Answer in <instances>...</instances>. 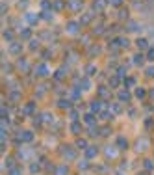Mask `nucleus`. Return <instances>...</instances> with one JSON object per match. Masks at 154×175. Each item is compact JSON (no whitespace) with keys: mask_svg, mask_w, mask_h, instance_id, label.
Segmentation results:
<instances>
[{"mask_svg":"<svg viewBox=\"0 0 154 175\" xmlns=\"http://www.w3.org/2000/svg\"><path fill=\"white\" fill-rule=\"evenodd\" d=\"M65 77H67V69L65 67H60V69L54 73V78H56V80H63Z\"/></svg>","mask_w":154,"mask_h":175,"instance_id":"4468645a","label":"nucleus"},{"mask_svg":"<svg viewBox=\"0 0 154 175\" xmlns=\"http://www.w3.org/2000/svg\"><path fill=\"white\" fill-rule=\"evenodd\" d=\"M9 175H21V170H19V168H13V170H9Z\"/></svg>","mask_w":154,"mask_h":175,"instance_id":"5fc2aeb1","label":"nucleus"},{"mask_svg":"<svg viewBox=\"0 0 154 175\" xmlns=\"http://www.w3.org/2000/svg\"><path fill=\"white\" fill-rule=\"evenodd\" d=\"M98 95H100V97H104V99H110V88L98 86Z\"/></svg>","mask_w":154,"mask_h":175,"instance_id":"5701e85b","label":"nucleus"},{"mask_svg":"<svg viewBox=\"0 0 154 175\" xmlns=\"http://www.w3.org/2000/svg\"><path fill=\"white\" fill-rule=\"evenodd\" d=\"M28 170H30V173H37V172H39V170H41V168H39V164H37V162H32Z\"/></svg>","mask_w":154,"mask_h":175,"instance_id":"ea45409f","label":"nucleus"},{"mask_svg":"<svg viewBox=\"0 0 154 175\" xmlns=\"http://www.w3.org/2000/svg\"><path fill=\"white\" fill-rule=\"evenodd\" d=\"M58 106H60L61 110H67V108L73 106V101H71V99H60V101H58Z\"/></svg>","mask_w":154,"mask_h":175,"instance_id":"f8f14e48","label":"nucleus"},{"mask_svg":"<svg viewBox=\"0 0 154 175\" xmlns=\"http://www.w3.org/2000/svg\"><path fill=\"white\" fill-rule=\"evenodd\" d=\"M9 99H11V102H17L19 99H21V93H19V91H11V93H9Z\"/></svg>","mask_w":154,"mask_h":175,"instance_id":"c9c22d12","label":"nucleus"},{"mask_svg":"<svg viewBox=\"0 0 154 175\" xmlns=\"http://www.w3.org/2000/svg\"><path fill=\"white\" fill-rule=\"evenodd\" d=\"M71 132H73V134H80V132H82L80 121H73V123H71Z\"/></svg>","mask_w":154,"mask_h":175,"instance_id":"f3484780","label":"nucleus"},{"mask_svg":"<svg viewBox=\"0 0 154 175\" xmlns=\"http://www.w3.org/2000/svg\"><path fill=\"white\" fill-rule=\"evenodd\" d=\"M110 4H113V6H121L123 4V0H108Z\"/></svg>","mask_w":154,"mask_h":175,"instance_id":"4d7b16f0","label":"nucleus"},{"mask_svg":"<svg viewBox=\"0 0 154 175\" xmlns=\"http://www.w3.org/2000/svg\"><path fill=\"white\" fill-rule=\"evenodd\" d=\"M80 97H82V90L78 86H74L73 90H71V95H69V99L73 102H76V101H80Z\"/></svg>","mask_w":154,"mask_h":175,"instance_id":"7ed1b4c3","label":"nucleus"},{"mask_svg":"<svg viewBox=\"0 0 154 175\" xmlns=\"http://www.w3.org/2000/svg\"><path fill=\"white\" fill-rule=\"evenodd\" d=\"M41 119H43V123H50V121H52V114H50V112H43Z\"/></svg>","mask_w":154,"mask_h":175,"instance_id":"2f4dec72","label":"nucleus"},{"mask_svg":"<svg viewBox=\"0 0 154 175\" xmlns=\"http://www.w3.org/2000/svg\"><path fill=\"white\" fill-rule=\"evenodd\" d=\"M143 166H145V170H147V172H152V170H154V162L151 160V158H145V160H143Z\"/></svg>","mask_w":154,"mask_h":175,"instance_id":"cd10ccee","label":"nucleus"},{"mask_svg":"<svg viewBox=\"0 0 154 175\" xmlns=\"http://www.w3.org/2000/svg\"><path fill=\"white\" fill-rule=\"evenodd\" d=\"M124 86H126V88L136 86V78H134V77H126V78H124Z\"/></svg>","mask_w":154,"mask_h":175,"instance_id":"7c9ffc66","label":"nucleus"},{"mask_svg":"<svg viewBox=\"0 0 154 175\" xmlns=\"http://www.w3.org/2000/svg\"><path fill=\"white\" fill-rule=\"evenodd\" d=\"M149 95H151V97L154 99V88H152V90H151V93H149Z\"/></svg>","mask_w":154,"mask_h":175,"instance_id":"052dcab7","label":"nucleus"},{"mask_svg":"<svg viewBox=\"0 0 154 175\" xmlns=\"http://www.w3.org/2000/svg\"><path fill=\"white\" fill-rule=\"evenodd\" d=\"M136 97H137V99H145V97H147V93H145V90H141V88H137V90H136Z\"/></svg>","mask_w":154,"mask_h":175,"instance_id":"37998d69","label":"nucleus"},{"mask_svg":"<svg viewBox=\"0 0 154 175\" xmlns=\"http://www.w3.org/2000/svg\"><path fill=\"white\" fill-rule=\"evenodd\" d=\"M145 58H147V56H143V54H139V52H137L136 56H134V63H136V65H143Z\"/></svg>","mask_w":154,"mask_h":175,"instance_id":"bb28decb","label":"nucleus"},{"mask_svg":"<svg viewBox=\"0 0 154 175\" xmlns=\"http://www.w3.org/2000/svg\"><path fill=\"white\" fill-rule=\"evenodd\" d=\"M6 168L7 170H13V168H17V166H15V158H7V160H6Z\"/></svg>","mask_w":154,"mask_h":175,"instance_id":"e433bc0d","label":"nucleus"},{"mask_svg":"<svg viewBox=\"0 0 154 175\" xmlns=\"http://www.w3.org/2000/svg\"><path fill=\"white\" fill-rule=\"evenodd\" d=\"M37 75L39 77H48V65H46V63H41V65L37 67Z\"/></svg>","mask_w":154,"mask_h":175,"instance_id":"2eb2a0df","label":"nucleus"},{"mask_svg":"<svg viewBox=\"0 0 154 175\" xmlns=\"http://www.w3.org/2000/svg\"><path fill=\"white\" fill-rule=\"evenodd\" d=\"M98 117H100V119H110V117H113V116H112V110H110V108H108V110H102V112L98 114Z\"/></svg>","mask_w":154,"mask_h":175,"instance_id":"c756f323","label":"nucleus"},{"mask_svg":"<svg viewBox=\"0 0 154 175\" xmlns=\"http://www.w3.org/2000/svg\"><path fill=\"white\" fill-rule=\"evenodd\" d=\"M139 175H147V173H145V172H143V173H139Z\"/></svg>","mask_w":154,"mask_h":175,"instance_id":"680f3d73","label":"nucleus"},{"mask_svg":"<svg viewBox=\"0 0 154 175\" xmlns=\"http://www.w3.org/2000/svg\"><path fill=\"white\" fill-rule=\"evenodd\" d=\"M102 108H104V102L102 101H93L91 104H89V110H91L93 114H100Z\"/></svg>","mask_w":154,"mask_h":175,"instance_id":"f03ea898","label":"nucleus"},{"mask_svg":"<svg viewBox=\"0 0 154 175\" xmlns=\"http://www.w3.org/2000/svg\"><path fill=\"white\" fill-rule=\"evenodd\" d=\"M78 84H80V86H78V88H80L82 91H87L89 88H91V82H89V78H82V80L78 82Z\"/></svg>","mask_w":154,"mask_h":175,"instance_id":"a211bd4d","label":"nucleus"},{"mask_svg":"<svg viewBox=\"0 0 154 175\" xmlns=\"http://www.w3.org/2000/svg\"><path fill=\"white\" fill-rule=\"evenodd\" d=\"M91 19H93V11H87V13H84V15L80 17V24H82V26L89 24V22H91Z\"/></svg>","mask_w":154,"mask_h":175,"instance_id":"6e6552de","label":"nucleus"},{"mask_svg":"<svg viewBox=\"0 0 154 175\" xmlns=\"http://www.w3.org/2000/svg\"><path fill=\"white\" fill-rule=\"evenodd\" d=\"M54 173L56 175H69V168H67V166H58V168L54 170Z\"/></svg>","mask_w":154,"mask_h":175,"instance_id":"a878e982","label":"nucleus"},{"mask_svg":"<svg viewBox=\"0 0 154 175\" xmlns=\"http://www.w3.org/2000/svg\"><path fill=\"white\" fill-rule=\"evenodd\" d=\"M117 147H119V149H128V140H126V138H123V136H119L117 138V144H115Z\"/></svg>","mask_w":154,"mask_h":175,"instance_id":"dca6fc26","label":"nucleus"},{"mask_svg":"<svg viewBox=\"0 0 154 175\" xmlns=\"http://www.w3.org/2000/svg\"><path fill=\"white\" fill-rule=\"evenodd\" d=\"M128 17V13H126V9H121L119 11V19H126Z\"/></svg>","mask_w":154,"mask_h":175,"instance_id":"864d4df0","label":"nucleus"},{"mask_svg":"<svg viewBox=\"0 0 154 175\" xmlns=\"http://www.w3.org/2000/svg\"><path fill=\"white\" fill-rule=\"evenodd\" d=\"M41 17L45 19V21H50V19H52V13H50V11H43V13H41Z\"/></svg>","mask_w":154,"mask_h":175,"instance_id":"09e8293b","label":"nucleus"},{"mask_svg":"<svg viewBox=\"0 0 154 175\" xmlns=\"http://www.w3.org/2000/svg\"><path fill=\"white\" fill-rule=\"evenodd\" d=\"M147 77H152L154 78V67H149V69H147Z\"/></svg>","mask_w":154,"mask_h":175,"instance_id":"13d9d810","label":"nucleus"},{"mask_svg":"<svg viewBox=\"0 0 154 175\" xmlns=\"http://www.w3.org/2000/svg\"><path fill=\"white\" fill-rule=\"evenodd\" d=\"M117 149H119L117 145H106V149H104L106 158H115L117 157Z\"/></svg>","mask_w":154,"mask_h":175,"instance_id":"20e7f679","label":"nucleus"},{"mask_svg":"<svg viewBox=\"0 0 154 175\" xmlns=\"http://www.w3.org/2000/svg\"><path fill=\"white\" fill-rule=\"evenodd\" d=\"M117 99H119L121 102H126V101H130V93L126 90H123V91H119V93H117Z\"/></svg>","mask_w":154,"mask_h":175,"instance_id":"aec40b11","label":"nucleus"},{"mask_svg":"<svg viewBox=\"0 0 154 175\" xmlns=\"http://www.w3.org/2000/svg\"><path fill=\"white\" fill-rule=\"evenodd\" d=\"M4 39H7V41H9V43H13V32H11V30H4Z\"/></svg>","mask_w":154,"mask_h":175,"instance_id":"72a5a7b5","label":"nucleus"},{"mask_svg":"<svg viewBox=\"0 0 154 175\" xmlns=\"http://www.w3.org/2000/svg\"><path fill=\"white\" fill-rule=\"evenodd\" d=\"M112 47H123V49H126V47H128V39L126 37H117L115 41L112 43Z\"/></svg>","mask_w":154,"mask_h":175,"instance_id":"9b49d317","label":"nucleus"},{"mask_svg":"<svg viewBox=\"0 0 154 175\" xmlns=\"http://www.w3.org/2000/svg\"><path fill=\"white\" fill-rule=\"evenodd\" d=\"M147 60H154V49H149V52H147Z\"/></svg>","mask_w":154,"mask_h":175,"instance_id":"603ef678","label":"nucleus"},{"mask_svg":"<svg viewBox=\"0 0 154 175\" xmlns=\"http://www.w3.org/2000/svg\"><path fill=\"white\" fill-rule=\"evenodd\" d=\"M110 132H112L110 127H102V129H100V136H110Z\"/></svg>","mask_w":154,"mask_h":175,"instance_id":"49530a36","label":"nucleus"},{"mask_svg":"<svg viewBox=\"0 0 154 175\" xmlns=\"http://www.w3.org/2000/svg\"><path fill=\"white\" fill-rule=\"evenodd\" d=\"M78 168H80V170H87L89 168V160H87V158H85V160H80V162H78Z\"/></svg>","mask_w":154,"mask_h":175,"instance_id":"79ce46f5","label":"nucleus"},{"mask_svg":"<svg viewBox=\"0 0 154 175\" xmlns=\"http://www.w3.org/2000/svg\"><path fill=\"white\" fill-rule=\"evenodd\" d=\"M78 116H80V114H78L76 110H71V119H73V121H76V119H78Z\"/></svg>","mask_w":154,"mask_h":175,"instance_id":"3c124183","label":"nucleus"},{"mask_svg":"<svg viewBox=\"0 0 154 175\" xmlns=\"http://www.w3.org/2000/svg\"><path fill=\"white\" fill-rule=\"evenodd\" d=\"M137 49H149V39H145V37H139V39H137Z\"/></svg>","mask_w":154,"mask_h":175,"instance_id":"b1692460","label":"nucleus"},{"mask_svg":"<svg viewBox=\"0 0 154 175\" xmlns=\"http://www.w3.org/2000/svg\"><path fill=\"white\" fill-rule=\"evenodd\" d=\"M84 121H85V125H95V114L93 112H89V114H84Z\"/></svg>","mask_w":154,"mask_h":175,"instance_id":"4be33fe9","label":"nucleus"},{"mask_svg":"<svg viewBox=\"0 0 154 175\" xmlns=\"http://www.w3.org/2000/svg\"><path fill=\"white\" fill-rule=\"evenodd\" d=\"M21 138L24 144H30V142H34V132L32 130H21Z\"/></svg>","mask_w":154,"mask_h":175,"instance_id":"0eeeda50","label":"nucleus"},{"mask_svg":"<svg viewBox=\"0 0 154 175\" xmlns=\"http://www.w3.org/2000/svg\"><path fill=\"white\" fill-rule=\"evenodd\" d=\"M115 77L126 78V67H117V75H115Z\"/></svg>","mask_w":154,"mask_h":175,"instance_id":"f704fd0d","label":"nucleus"},{"mask_svg":"<svg viewBox=\"0 0 154 175\" xmlns=\"http://www.w3.org/2000/svg\"><path fill=\"white\" fill-rule=\"evenodd\" d=\"M67 6H69L73 11H78V9H82V4H80V0H69V4H67Z\"/></svg>","mask_w":154,"mask_h":175,"instance_id":"412c9836","label":"nucleus"},{"mask_svg":"<svg viewBox=\"0 0 154 175\" xmlns=\"http://www.w3.org/2000/svg\"><path fill=\"white\" fill-rule=\"evenodd\" d=\"M147 144H149L147 138H141V140L136 144V151H145V149H147Z\"/></svg>","mask_w":154,"mask_h":175,"instance_id":"6ab92c4d","label":"nucleus"},{"mask_svg":"<svg viewBox=\"0 0 154 175\" xmlns=\"http://www.w3.org/2000/svg\"><path fill=\"white\" fill-rule=\"evenodd\" d=\"M85 73H87V77H91V75L97 73V67L95 65H87V71H85Z\"/></svg>","mask_w":154,"mask_h":175,"instance_id":"de8ad7c7","label":"nucleus"},{"mask_svg":"<svg viewBox=\"0 0 154 175\" xmlns=\"http://www.w3.org/2000/svg\"><path fill=\"white\" fill-rule=\"evenodd\" d=\"M76 147H78V149H87V142L80 138V140H76Z\"/></svg>","mask_w":154,"mask_h":175,"instance_id":"58836bf2","label":"nucleus"},{"mask_svg":"<svg viewBox=\"0 0 154 175\" xmlns=\"http://www.w3.org/2000/svg\"><path fill=\"white\" fill-rule=\"evenodd\" d=\"M30 49H32V50L39 49V39H30Z\"/></svg>","mask_w":154,"mask_h":175,"instance_id":"a18cd8bd","label":"nucleus"},{"mask_svg":"<svg viewBox=\"0 0 154 175\" xmlns=\"http://www.w3.org/2000/svg\"><path fill=\"white\" fill-rule=\"evenodd\" d=\"M26 19H28V22H35V21H37L35 15H26Z\"/></svg>","mask_w":154,"mask_h":175,"instance_id":"6e6d98bb","label":"nucleus"},{"mask_svg":"<svg viewBox=\"0 0 154 175\" xmlns=\"http://www.w3.org/2000/svg\"><path fill=\"white\" fill-rule=\"evenodd\" d=\"M98 155V147H95V145H89L87 149H85V158L87 160H91V158H95Z\"/></svg>","mask_w":154,"mask_h":175,"instance_id":"423d86ee","label":"nucleus"},{"mask_svg":"<svg viewBox=\"0 0 154 175\" xmlns=\"http://www.w3.org/2000/svg\"><path fill=\"white\" fill-rule=\"evenodd\" d=\"M34 112H35V102L30 101L28 104L24 106V116H34Z\"/></svg>","mask_w":154,"mask_h":175,"instance_id":"ddd939ff","label":"nucleus"},{"mask_svg":"<svg viewBox=\"0 0 154 175\" xmlns=\"http://www.w3.org/2000/svg\"><path fill=\"white\" fill-rule=\"evenodd\" d=\"M80 22H74V21H71L69 24H67V32H69V34H76L78 30H80Z\"/></svg>","mask_w":154,"mask_h":175,"instance_id":"1a4fd4ad","label":"nucleus"},{"mask_svg":"<svg viewBox=\"0 0 154 175\" xmlns=\"http://www.w3.org/2000/svg\"><path fill=\"white\" fill-rule=\"evenodd\" d=\"M108 6V0H93V11H102L104 7Z\"/></svg>","mask_w":154,"mask_h":175,"instance_id":"39448f33","label":"nucleus"},{"mask_svg":"<svg viewBox=\"0 0 154 175\" xmlns=\"http://www.w3.org/2000/svg\"><path fill=\"white\" fill-rule=\"evenodd\" d=\"M41 7L46 11V9H52V7H54V4L50 2V0H43V2H41Z\"/></svg>","mask_w":154,"mask_h":175,"instance_id":"473e14b6","label":"nucleus"},{"mask_svg":"<svg viewBox=\"0 0 154 175\" xmlns=\"http://www.w3.org/2000/svg\"><path fill=\"white\" fill-rule=\"evenodd\" d=\"M126 30H128V32H136V30H139V24H137L136 21H130L128 26H126Z\"/></svg>","mask_w":154,"mask_h":175,"instance_id":"c85d7f7f","label":"nucleus"},{"mask_svg":"<svg viewBox=\"0 0 154 175\" xmlns=\"http://www.w3.org/2000/svg\"><path fill=\"white\" fill-rule=\"evenodd\" d=\"M43 60H50V52H48V50H45V52H43Z\"/></svg>","mask_w":154,"mask_h":175,"instance_id":"bf43d9fd","label":"nucleus"},{"mask_svg":"<svg viewBox=\"0 0 154 175\" xmlns=\"http://www.w3.org/2000/svg\"><path fill=\"white\" fill-rule=\"evenodd\" d=\"M119 82H121L119 77H112V78L108 80V84H110V88H112V90H115V88H119Z\"/></svg>","mask_w":154,"mask_h":175,"instance_id":"393cba45","label":"nucleus"},{"mask_svg":"<svg viewBox=\"0 0 154 175\" xmlns=\"http://www.w3.org/2000/svg\"><path fill=\"white\" fill-rule=\"evenodd\" d=\"M21 50H22V45H21L19 41H13V43L9 45V52H11V54H21Z\"/></svg>","mask_w":154,"mask_h":175,"instance_id":"9d476101","label":"nucleus"},{"mask_svg":"<svg viewBox=\"0 0 154 175\" xmlns=\"http://www.w3.org/2000/svg\"><path fill=\"white\" fill-rule=\"evenodd\" d=\"M19 65H21V69H22V71H24V73H26V71H28V69H30V63H28V62H26V60H21V62H19Z\"/></svg>","mask_w":154,"mask_h":175,"instance_id":"a19ab883","label":"nucleus"},{"mask_svg":"<svg viewBox=\"0 0 154 175\" xmlns=\"http://www.w3.org/2000/svg\"><path fill=\"white\" fill-rule=\"evenodd\" d=\"M110 110H112L113 114H121V110H123V108H121L117 102H113V104H110Z\"/></svg>","mask_w":154,"mask_h":175,"instance_id":"4c0bfd02","label":"nucleus"},{"mask_svg":"<svg viewBox=\"0 0 154 175\" xmlns=\"http://www.w3.org/2000/svg\"><path fill=\"white\" fill-rule=\"evenodd\" d=\"M61 153H63V158H67V160H76V151L71 145H65L61 149Z\"/></svg>","mask_w":154,"mask_h":175,"instance_id":"f257e3e1","label":"nucleus"},{"mask_svg":"<svg viewBox=\"0 0 154 175\" xmlns=\"http://www.w3.org/2000/svg\"><path fill=\"white\" fill-rule=\"evenodd\" d=\"M63 7H65V4H63L61 0H56V2H54V9H56V11H60V9H63Z\"/></svg>","mask_w":154,"mask_h":175,"instance_id":"c03bdc74","label":"nucleus"},{"mask_svg":"<svg viewBox=\"0 0 154 175\" xmlns=\"http://www.w3.org/2000/svg\"><path fill=\"white\" fill-rule=\"evenodd\" d=\"M21 35H22V37H24V39H30V35H32V32H30L28 28H26V30H22V34H21Z\"/></svg>","mask_w":154,"mask_h":175,"instance_id":"8fccbe9b","label":"nucleus"}]
</instances>
